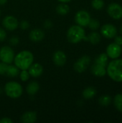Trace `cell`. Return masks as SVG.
Instances as JSON below:
<instances>
[{
    "instance_id": "obj_14",
    "label": "cell",
    "mask_w": 122,
    "mask_h": 123,
    "mask_svg": "<svg viewBox=\"0 0 122 123\" xmlns=\"http://www.w3.org/2000/svg\"><path fill=\"white\" fill-rule=\"evenodd\" d=\"M29 37L32 41L37 43L43 40L45 37V33L40 29H34L31 30V32H29Z\"/></svg>"
},
{
    "instance_id": "obj_9",
    "label": "cell",
    "mask_w": 122,
    "mask_h": 123,
    "mask_svg": "<svg viewBox=\"0 0 122 123\" xmlns=\"http://www.w3.org/2000/svg\"><path fill=\"white\" fill-rule=\"evenodd\" d=\"M122 46L113 43L109 44L106 48V54L108 57L111 58V59L118 58L122 54Z\"/></svg>"
},
{
    "instance_id": "obj_35",
    "label": "cell",
    "mask_w": 122,
    "mask_h": 123,
    "mask_svg": "<svg viewBox=\"0 0 122 123\" xmlns=\"http://www.w3.org/2000/svg\"><path fill=\"white\" fill-rule=\"evenodd\" d=\"M7 2V0H0V5H4Z\"/></svg>"
},
{
    "instance_id": "obj_38",
    "label": "cell",
    "mask_w": 122,
    "mask_h": 123,
    "mask_svg": "<svg viewBox=\"0 0 122 123\" xmlns=\"http://www.w3.org/2000/svg\"><path fill=\"white\" fill-rule=\"evenodd\" d=\"M0 16H1V11H0Z\"/></svg>"
},
{
    "instance_id": "obj_20",
    "label": "cell",
    "mask_w": 122,
    "mask_h": 123,
    "mask_svg": "<svg viewBox=\"0 0 122 123\" xmlns=\"http://www.w3.org/2000/svg\"><path fill=\"white\" fill-rule=\"evenodd\" d=\"M56 12L60 15H66L70 12V6L65 3H61L57 6Z\"/></svg>"
},
{
    "instance_id": "obj_31",
    "label": "cell",
    "mask_w": 122,
    "mask_h": 123,
    "mask_svg": "<svg viewBox=\"0 0 122 123\" xmlns=\"http://www.w3.org/2000/svg\"><path fill=\"white\" fill-rule=\"evenodd\" d=\"M9 43L11 45H16L19 43V38H17V37H12L10 40H9Z\"/></svg>"
},
{
    "instance_id": "obj_24",
    "label": "cell",
    "mask_w": 122,
    "mask_h": 123,
    "mask_svg": "<svg viewBox=\"0 0 122 123\" xmlns=\"http://www.w3.org/2000/svg\"><path fill=\"white\" fill-rule=\"evenodd\" d=\"M112 99L109 95H104L99 99V103L101 106L107 107L111 103Z\"/></svg>"
},
{
    "instance_id": "obj_4",
    "label": "cell",
    "mask_w": 122,
    "mask_h": 123,
    "mask_svg": "<svg viewBox=\"0 0 122 123\" xmlns=\"http://www.w3.org/2000/svg\"><path fill=\"white\" fill-rule=\"evenodd\" d=\"M4 92L9 97L16 99L22 96L23 89L19 83L16 81H9L5 84Z\"/></svg>"
},
{
    "instance_id": "obj_11",
    "label": "cell",
    "mask_w": 122,
    "mask_h": 123,
    "mask_svg": "<svg viewBox=\"0 0 122 123\" xmlns=\"http://www.w3.org/2000/svg\"><path fill=\"white\" fill-rule=\"evenodd\" d=\"M3 26L8 30H16L19 26V22L16 17L14 16H6L4 18L2 21Z\"/></svg>"
},
{
    "instance_id": "obj_5",
    "label": "cell",
    "mask_w": 122,
    "mask_h": 123,
    "mask_svg": "<svg viewBox=\"0 0 122 123\" xmlns=\"http://www.w3.org/2000/svg\"><path fill=\"white\" fill-rule=\"evenodd\" d=\"M14 58V52L9 46H3L0 48V60L6 64L12 63Z\"/></svg>"
},
{
    "instance_id": "obj_2",
    "label": "cell",
    "mask_w": 122,
    "mask_h": 123,
    "mask_svg": "<svg viewBox=\"0 0 122 123\" xmlns=\"http://www.w3.org/2000/svg\"><path fill=\"white\" fill-rule=\"evenodd\" d=\"M106 73L114 81L122 82V59H114L108 66Z\"/></svg>"
},
{
    "instance_id": "obj_7",
    "label": "cell",
    "mask_w": 122,
    "mask_h": 123,
    "mask_svg": "<svg viewBox=\"0 0 122 123\" xmlns=\"http://www.w3.org/2000/svg\"><path fill=\"white\" fill-rule=\"evenodd\" d=\"M91 63V58L88 55H83L74 63V69L78 73L84 72Z\"/></svg>"
},
{
    "instance_id": "obj_30",
    "label": "cell",
    "mask_w": 122,
    "mask_h": 123,
    "mask_svg": "<svg viewBox=\"0 0 122 123\" xmlns=\"http://www.w3.org/2000/svg\"><path fill=\"white\" fill-rule=\"evenodd\" d=\"M20 27L22 29V30H27L29 27V24L28 23V22L25 21V20H23L22 21V22L20 23L19 25Z\"/></svg>"
},
{
    "instance_id": "obj_10",
    "label": "cell",
    "mask_w": 122,
    "mask_h": 123,
    "mask_svg": "<svg viewBox=\"0 0 122 123\" xmlns=\"http://www.w3.org/2000/svg\"><path fill=\"white\" fill-rule=\"evenodd\" d=\"M101 33L104 37L111 39L116 35L117 29L112 24H106L102 26L101 29Z\"/></svg>"
},
{
    "instance_id": "obj_16",
    "label": "cell",
    "mask_w": 122,
    "mask_h": 123,
    "mask_svg": "<svg viewBox=\"0 0 122 123\" xmlns=\"http://www.w3.org/2000/svg\"><path fill=\"white\" fill-rule=\"evenodd\" d=\"M37 120V113L33 111L26 112L21 117V121L24 123H33Z\"/></svg>"
},
{
    "instance_id": "obj_28",
    "label": "cell",
    "mask_w": 122,
    "mask_h": 123,
    "mask_svg": "<svg viewBox=\"0 0 122 123\" xmlns=\"http://www.w3.org/2000/svg\"><path fill=\"white\" fill-rule=\"evenodd\" d=\"M8 65L4 62H0V75H3L6 74V68H7Z\"/></svg>"
},
{
    "instance_id": "obj_8",
    "label": "cell",
    "mask_w": 122,
    "mask_h": 123,
    "mask_svg": "<svg viewBox=\"0 0 122 123\" xmlns=\"http://www.w3.org/2000/svg\"><path fill=\"white\" fill-rule=\"evenodd\" d=\"M107 12L114 19H120L122 18V6L117 3L110 4L108 6Z\"/></svg>"
},
{
    "instance_id": "obj_34",
    "label": "cell",
    "mask_w": 122,
    "mask_h": 123,
    "mask_svg": "<svg viewBox=\"0 0 122 123\" xmlns=\"http://www.w3.org/2000/svg\"><path fill=\"white\" fill-rule=\"evenodd\" d=\"M13 121L9 117H3L0 120V123H12Z\"/></svg>"
},
{
    "instance_id": "obj_25",
    "label": "cell",
    "mask_w": 122,
    "mask_h": 123,
    "mask_svg": "<svg viewBox=\"0 0 122 123\" xmlns=\"http://www.w3.org/2000/svg\"><path fill=\"white\" fill-rule=\"evenodd\" d=\"M88 26L89 27V28L91 30H96L100 27V22L97 19H91V18Z\"/></svg>"
},
{
    "instance_id": "obj_13",
    "label": "cell",
    "mask_w": 122,
    "mask_h": 123,
    "mask_svg": "<svg viewBox=\"0 0 122 123\" xmlns=\"http://www.w3.org/2000/svg\"><path fill=\"white\" fill-rule=\"evenodd\" d=\"M27 70L31 76L34 78H37L42 75L43 72V67L42 66L41 64L38 63H32Z\"/></svg>"
},
{
    "instance_id": "obj_15",
    "label": "cell",
    "mask_w": 122,
    "mask_h": 123,
    "mask_svg": "<svg viewBox=\"0 0 122 123\" xmlns=\"http://www.w3.org/2000/svg\"><path fill=\"white\" fill-rule=\"evenodd\" d=\"M91 72L96 76L102 77L106 74V68L105 66L94 63L91 67Z\"/></svg>"
},
{
    "instance_id": "obj_22",
    "label": "cell",
    "mask_w": 122,
    "mask_h": 123,
    "mask_svg": "<svg viewBox=\"0 0 122 123\" xmlns=\"http://www.w3.org/2000/svg\"><path fill=\"white\" fill-rule=\"evenodd\" d=\"M107 62H108V55L106 53H101L95 59V63L105 67H106L107 66Z\"/></svg>"
},
{
    "instance_id": "obj_23",
    "label": "cell",
    "mask_w": 122,
    "mask_h": 123,
    "mask_svg": "<svg viewBox=\"0 0 122 123\" xmlns=\"http://www.w3.org/2000/svg\"><path fill=\"white\" fill-rule=\"evenodd\" d=\"M114 104L116 110L122 112V94H118L114 97Z\"/></svg>"
},
{
    "instance_id": "obj_27",
    "label": "cell",
    "mask_w": 122,
    "mask_h": 123,
    "mask_svg": "<svg viewBox=\"0 0 122 123\" xmlns=\"http://www.w3.org/2000/svg\"><path fill=\"white\" fill-rule=\"evenodd\" d=\"M29 74L27 70H22L19 74V78L22 81H27L29 79Z\"/></svg>"
},
{
    "instance_id": "obj_12",
    "label": "cell",
    "mask_w": 122,
    "mask_h": 123,
    "mask_svg": "<svg viewBox=\"0 0 122 123\" xmlns=\"http://www.w3.org/2000/svg\"><path fill=\"white\" fill-rule=\"evenodd\" d=\"M67 61V57L65 53L62 50H57L52 55V61L55 66L61 67L63 66Z\"/></svg>"
},
{
    "instance_id": "obj_36",
    "label": "cell",
    "mask_w": 122,
    "mask_h": 123,
    "mask_svg": "<svg viewBox=\"0 0 122 123\" xmlns=\"http://www.w3.org/2000/svg\"><path fill=\"white\" fill-rule=\"evenodd\" d=\"M58 1L60 2H62V3H68V2L70 1L71 0H58Z\"/></svg>"
},
{
    "instance_id": "obj_6",
    "label": "cell",
    "mask_w": 122,
    "mask_h": 123,
    "mask_svg": "<svg viewBox=\"0 0 122 123\" xmlns=\"http://www.w3.org/2000/svg\"><path fill=\"white\" fill-rule=\"evenodd\" d=\"M90 19H91L90 14L85 10L78 11L75 16L76 22L78 24V25H80L83 27L88 26Z\"/></svg>"
},
{
    "instance_id": "obj_21",
    "label": "cell",
    "mask_w": 122,
    "mask_h": 123,
    "mask_svg": "<svg viewBox=\"0 0 122 123\" xmlns=\"http://www.w3.org/2000/svg\"><path fill=\"white\" fill-rule=\"evenodd\" d=\"M5 74L10 78H14L19 75V68L16 66L9 65L7 66Z\"/></svg>"
},
{
    "instance_id": "obj_17",
    "label": "cell",
    "mask_w": 122,
    "mask_h": 123,
    "mask_svg": "<svg viewBox=\"0 0 122 123\" xmlns=\"http://www.w3.org/2000/svg\"><path fill=\"white\" fill-rule=\"evenodd\" d=\"M39 89H40V85L36 81H32L27 85L26 88V91L27 94L29 95H35L39 91Z\"/></svg>"
},
{
    "instance_id": "obj_3",
    "label": "cell",
    "mask_w": 122,
    "mask_h": 123,
    "mask_svg": "<svg viewBox=\"0 0 122 123\" xmlns=\"http://www.w3.org/2000/svg\"><path fill=\"white\" fill-rule=\"evenodd\" d=\"M67 38L68 41L73 44L78 43L83 40H87L85 30L83 27L80 25L71 26L67 32Z\"/></svg>"
},
{
    "instance_id": "obj_1",
    "label": "cell",
    "mask_w": 122,
    "mask_h": 123,
    "mask_svg": "<svg viewBox=\"0 0 122 123\" xmlns=\"http://www.w3.org/2000/svg\"><path fill=\"white\" fill-rule=\"evenodd\" d=\"M33 54L28 50L19 52L14 58L15 66L20 70H27L33 63Z\"/></svg>"
},
{
    "instance_id": "obj_33",
    "label": "cell",
    "mask_w": 122,
    "mask_h": 123,
    "mask_svg": "<svg viewBox=\"0 0 122 123\" xmlns=\"http://www.w3.org/2000/svg\"><path fill=\"white\" fill-rule=\"evenodd\" d=\"M44 27H45V28H47V29L51 28V27H52V22L50 21V20H48V19L45 20V22H44Z\"/></svg>"
},
{
    "instance_id": "obj_19",
    "label": "cell",
    "mask_w": 122,
    "mask_h": 123,
    "mask_svg": "<svg viewBox=\"0 0 122 123\" xmlns=\"http://www.w3.org/2000/svg\"><path fill=\"white\" fill-rule=\"evenodd\" d=\"M101 39V35L97 32H92L87 37V40H88L93 45H96L99 43Z\"/></svg>"
},
{
    "instance_id": "obj_18",
    "label": "cell",
    "mask_w": 122,
    "mask_h": 123,
    "mask_svg": "<svg viewBox=\"0 0 122 123\" xmlns=\"http://www.w3.org/2000/svg\"><path fill=\"white\" fill-rule=\"evenodd\" d=\"M96 93H97V92H96V88H94L93 86H88L83 91L82 94L85 99H89L94 97L96 96Z\"/></svg>"
},
{
    "instance_id": "obj_29",
    "label": "cell",
    "mask_w": 122,
    "mask_h": 123,
    "mask_svg": "<svg viewBox=\"0 0 122 123\" xmlns=\"http://www.w3.org/2000/svg\"><path fill=\"white\" fill-rule=\"evenodd\" d=\"M6 31L3 28L0 27V42L4 41L6 39Z\"/></svg>"
},
{
    "instance_id": "obj_26",
    "label": "cell",
    "mask_w": 122,
    "mask_h": 123,
    "mask_svg": "<svg viewBox=\"0 0 122 123\" xmlns=\"http://www.w3.org/2000/svg\"><path fill=\"white\" fill-rule=\"evenodd\" d=\"M91 6L93 9L96 10H100L104 7V1L103 0H93L91 2Z\"/></svg>"
},
{
    "instance_id": "obj_37",
    "label": "cell",
    "mask_w": 122,
    "mask_h": 123,
    "mask_svg": "<svg viewBox=\"0 0 122 123\" xmlns=\"http://www.w3.org/2000/svg\"><path fill=\"white\" fill-rule=\"evenodd\" d=\"M120 33L122 35V27H121V28H120Z\"/></svg>"
},
{
    "instance_id": "obj_32",
    "label": "cell",
    "mask_w": 122,
    "mask_h": 123,
    "mask_svg": "<svg viewBox=\"0 0 122 123\" xmlns=\"http://www.w3.org/2000/svg\"><path fill=\"white\" fill-rule=\"evenodd\" d=\"M115 38H114V42H115V43H116V44H118V45H122V36H115L114 37Z\"/></svg>"
}]
</instances>
